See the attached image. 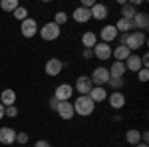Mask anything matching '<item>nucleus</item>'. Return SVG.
Masks as SVG:
<instances>
[{"label": "nucleus", "instance_id": "f257e3e1", "mask_svg": "<svg viewBox=\"0 0 149 147\" xmlns=\"http://www.w3.org/2000/svg\"><path fill=\"white\" fill-rule=\"evenodd\" d=\"M72 105H74V113H78L81 117H88L95 111V103L90 100V95H78Z\"/></svg>", "mask_w": 149, "mask_h": 147}, {"label": "nucleus", "instance_id": "f03ea898", "mask_svg": "<svg viewBox=\"0 0 149 147\" xmlns=\"http://www.w3.org/2000/svg\"><path fill=\"white\" fill-rule=\"evenodd\" d=\"M147 44V36H145V32H129V34L125 36V42H123V46H127V50L131 52V54H137L139 48H143V46Z\"/></svg>", "mask_w": 149, "mask_h": 147}, {"label": "nucleus", "instance_id": "7ed1b4c3", "mask_svg": "<svg viewBox=\"0 0 149 147\" xmlns=\"http://www.w3.org/2000/svg\"><path fill=\"white\" fill-rule=\"evenodd\" d=\"M38 34L42 36V40H46V42H54V40L60 38L62 30H60V26H58V24L46 22L44 26H42V30H38Z\"/></svg>", "mask_w": 149, "mask_h": 147}, {"label": "nucleus", "instance_id": "20e7f679", "mask_svg": "<svg viewBox=\"0 0 149 147\" xmlns=\"http://www.w3.org/2000/svg\"><path fill=\"white\" fill-rule=\"evenodd\" d=\"M92 84L93 86H97V88H105L107 86V82H109V70L105 68V66H97V68L92 72Z\"/></svg>", "mask_w": 149, "mask_h": 147}, {"label": "nucleus", "instance_id": "39448f33", "mask_svg": "<svg viewBox=\"0 0 149 147\" xmlns=\"http://www.w3.org/2000/svg\"><path fill=\"white\" fill-rule=\"evenodd\" d=\"M38 22H36L34 18H26L24 22H20V32H22L24 38H34L38 34Z\"/></svg>", "mask_w": 149, "mask_h": 147}, {"label": "nucleus", "instance_id": "423d86ee", "mask_svg": "<svg viewBox=\"0 0 149 147\" xmlns=\"http://www.w3.org/2000/svg\"><path fill=\"white\" fill-rule=\"evenodd\" d=\"M111 46L109 44H105V42H97V44L92 48V52H93V56L97 58V60H102V62H105V60H109L111 58Z\"/></svg>", "mask_w": 149, "mask_h": 147}, {"label": "nucleus", "instance_id": "0eeeda50", "mask_svg": "<svg viewBox=\"0 0 149 147\" xmlns=\"http://www.w3.org/2000/svg\"><path fill=\"white\" fill-rule=\"evenodd\" d=\"M62 70H64V62L60 60V58H50L46 62V66H44V72H46L48 76H60L62 74Z\"/></svg>", "mask_w": 149, "mask_h": 147}, {"label": "nucleus", "instance_id": "6e6552de", "mask_svg": "<svg viewBox=\"0 0 149 147\" xmlns=\"http://www.w3.org/2000/svg\"><path fill=\"white\" fill-rule=\"evenodd\" d=\"M72 95H74V88L70 84H60L54 90V98H56L58 102H70Z\"/></svg>", "mask_w": 149, "mask_h": 147}, {"label": "nucleus", "instance_id": "1a4fd4ad", "mask_svg": "<svg viewBox=\"0 0 149 147\" xmlns=\"http://www.w3.org/2000/svg\"><path fill=\"white\" fill-rule=\"evenodd\" d=\"M133 30H137V32H145L149 28V14L147 12H137L135 16H133Z\"/></svg>", "mask_w": 149, "mask_h": 147}, {"label": "nucleus", "instance_id": "9d476101", "mask_svg": "<svg viewBox=\"0 0 149 147\" xmlns=\"http://www.w3.org/2000/svg\"><path fill=\"white\" fill-rule=\"evenodd\" d=\"M92 88H93V84H92V79H90V76H80V78L76 79V91L80 95H88L92 91Z\"/></svg>", "mask_w": 149, "mask_h": 147}, {"label": "nucleus", "instance_id": "9b49d317", "mask_svg": "<svg viewBox=\"0 0 149 147\" xmlns=\"http://www.w3.org/2000/svg\"><path fill=\"white\" fill-rule=\"evenodd\" d=\"M117 30H115L113 24H107V26H103L102 30H100V38H102V42H105V44H109V42H113V40H117Z\"/></svg>", "mask_w": 149, "mask_h": 147}, {"label": "nucleus", "instance_id": "f8f14e48", "mask_svg": "<svg viewBox=\"0 0 149 147\" xmlns=\"http://www.w3.org/2000/svg\"><path fill=\"white\" fill-rule=\"evenodd\" d=\"M16 133L12 127H0V143L2 145H14L16 143Z\"/></svg>", "mask_w": 149, "mask_h": 147}, {"label": "nucleus", "instance_id": "ddd939ff", "mask_svg": "<svg viewBox=\"0 0 149 147\" xmlns=\"http://www.w3.org/2000/svg\"><path fill=\"white\" fill-rule=\"evenodd\" d=\"M58 115L62 117V119H72L74 117V105H72V102H58V107H56Z\"/></svg>", "mask_w": 149, "mask_h": 147}, {"label": "nucleus", "instance_id": "4468645a", "mask_svg": "<svg viewBox=\"0 0 149 147\" xmlns=\"http://www.w3.org/2000/svg\"><path fill=\"white\" fill-rule=\"evenodd\" d=\"M107 14H109L107 6H105V4H100V2H95L92 8H90V16H92L93 20H105Z\"/></svg>", "mask_w": 149, "mask_h": 147}, {"label": "nucleus", "instance_id": "2eb2a0df", "mask_svg": "<svg viewBox=\"0 0 149 147\" xmlns=\"http://www.w3.org/2000/svg\"><path fill=\"white\" fill-rule=\"evenodd\" d=\"M107 102L113 109H121L125 105V95L121 91H113V93H107Z\"/></svg>", "mask_w": 149, "mask_h": 147}, {"label": "nucleus", "instance_id": "dca6fc26", "mask_svg": "<svg viewBox=\"0 0 149 147\" xmlns=\"http://www.w3.org/2000/svg\"><path fill=\"white\" fill-rule=\"evenodd\" d=\"M123 64H125V70H129V72H135V74H137L139 70L143 68V66H141V58H139V54H131V56L127 58Z\"/></svg>", "mask_w": 149, "mask_h": 147}, {"label": "nucleus", "instance_id": "f3484780", "mask_svg": "<svg viewBox=\"0 0 149 147\" xmlns=\"http://www.w3.org/2000/svg\"><path fill=\"white\" fill-rule=\"evenodd\" d=\"M0 103L4 105V107H10V105H14L16 103V91L14 90H2V93H0Z\"/></svg>", "mask_w": 149, "mask_h": 147}, {"label": "nucleus", "instance_id": "a211bd4d", "mask_svg": "<svg viewBox=\"0 0 149 147\" xmlns=\"http://www.w3.org/2000/svg\"><path fill=\"white\" fill-rule=\"evenodd\" d=\"M111 56L115 58V62H125L127 58L131 56V52L127 50V46L119 44V46H117V48H113V50H111Z\"/></svg>", "mask_w": 149, "mask_h": 147}, {"label": "nucleus", "instance_id": "6ab92c4d", "mask_svg": "<svg viewBox=\"0 0 149 147\" xmlns=\"http://www.w3.org/2000/svg\"><path fill=\"white\" fill-rule=\"evenodd\" d=\"M88 95H90V100H92L93 103H100V102H105L107 91H105V88H97V86H93L92 91H90Z\"/></svg>", "mask_w": 149, "mask_h": 147}, {"label": "nucleus", "instance_id": "aec40b11", "mask_svg": "<svg viewBox=\"0 0 149 147\" xmlns=\"http://www.w3.org/2000/svg\"><path fill=\"white\" fill-rule=\"evenodd\" d=\"M107 70H109V78H123V76H125V72H127L123 62H113Z\"/></svg>", "mask_w": 149, "mask_h": 147}, {"label": "nucleus", "instance_id": "412c9836", "mask_svg": "<svg viewBox=\"0 0 149 147\" xmlns=\"http://www.w3.org/2000/svg\"><path fill=\"white\" fill-rule=\"evenodd\" d=\"M72 16H74V20L78 24H86V22H90V18H92V16H90V10H88V8H81V6H78Z\"/></svg>", "mask_w": 149, "mask_h": 147}, {"label": "nucleus", "instance_id": "4be33fe9", "mask_svg": "<svg viewBox=\"0 0 149 147\" xmlns=\"http://www.w3.org/2000/svg\"><path fill=\"white\" fill-rule=\"evenodd\" d=\"M113 26H115V30H117V34H119V32H121V34H129V32L133 30V22H131V20H125V18H119Z\"/></svg>", "mask_w": 149, "mask_h": 147}, {"label": "nucleus", "instance_id": "5701e85b", "mask_svg": "<svg viewBox=\"0 0 149 147\" xmlns=\"http://www.w3.org/2000/svg\"><path fill=\"white\" fill-rule=\"evenodd\" d=\"M95 44H97L95 32H84V34H81V46H84V48H90V50H92Z\"/></svg>", "mask_w": 149, "mask_h": 147}, {"label": "nucleus", "instance_id": "b1692460", "mask_svg": "<svg viewBox=\"0 0 149 147\" xmlns=\"http://www.w3.org/2000/svg\"><path fill=\"white\" fill-rule=\"evenodd\" d=\"M135 14H137V8H135L133 4H129V2L121 4V18H125V20H133Z\"/></svg>", "mask_w": 149, "mask_h": 147}, {"label": "nucleus", "instance_id": "393cba45", "mask_svg": "<svg viewBox=\"0 0 149 147\" xmlns=\"http://www.w3.org/2000/svg\"><path fill=\"white\" fill-rule=\"evenodd\" d=\"M125 141L129 143V145H137V143H141V133H139L137 129H127L125 133Z\"/></svg>", "mask_w": 149, "mask_h": 147}, {"label": "nucleus", "instance_id": "a878e982", "mask_svg": "<svg viewBox=\"0 0 149 147\" xmlns=\"http://www.w3.org/2000/svg\"><path fill=\"white\" fill-rule=\"evenodd\" d=\"M18 6H20L18 0H2V2H0V8L4 12H14Z\"/></svg>", "mask_w": 149, "mask_h": 147}, {"label": "nucleus", "instance_id": "bb28decb", "mask_svg": "<svg viewBox=\"0 0 149 147\" xmlns=\"http://www.w3.org/2000/svg\"><path fill=\"white\" fill-rule=\"evenodd\" d=\"M68 14H66V12L64 10H60V12H56V14H54V20H52V22L54 24H58V26H62V24H66L68 22Z\"/></svg>", "mask_w": 149, "mask_h": 147}, {"label": "nucleus", "instance_id": "cd10ccee", "mask_svg": "<svg viewBox=\"0 0 149 147\" xmlns=\"http://www.w3.org/2000/svg\"><path fill=\"white\" fill-rule=\"evenodd\" d=\"M12 14H14V18H16V20H20V22H24V20L28 18V10H26L24 6H18Z\"/></svg>", "mask_w": 149, "mask_h": 147}, {"label": "nucleus", "instance_id": "c85d7f7f", "mask_svg": "<svg viewBox=\"0 0 149 147\" xmlns=\"http://www.w3.org/2000/svg\"><path fill=\"white\" fill-rule=\"evenodd\" d=\"M107 86L113 88V91H119V88H123V78H109Z\"/></svg>", "mask_w": 149, "mask_h": 147}, {"label": "nucleus", "instance_id": "c756f323", "mask_svg": "<svg viewBox=\"0 0 149 147\" xmlns=\"http://www.w3.org/2000/svg\"><path fill=\"white\" fill-rule=\"evenodd\" d=\"M4 117H18V107L16 105H10V107H4Z\"/></svg>", "mask_w": 149, "mask_h": 147}, {"label": "nucleus", "instance_id": "7c9ffc66", "mask_svg": "<svg viewBox=\"0 0 149 147\" xmlns=\"http://www.w3.org/2000/svg\"><path fill=\"white\" fill-rule=\"evenodd\" d=\"M28 139H30V137H28V133H26V131L16 133V143H18V145H26V143H28Z\"/></svg>", "mask_w": 149, "mask_h": 147}, {"label": "nucleus", "instance_id": "2f4dec72", "mask_svg": "<svg viewBox=\"0 0 149 147\" xmlns=\"http://www.w3.org/2000/svg\"><path fill=\"white\" fill-rule=\"evenodd\" d=\"M137 78H139V82H141V84H145V82L149 79V70L147 68H141L137 72Z\"/></svg>", "mask_w": 149, "mask_h": 147}, {"label": "nucleus", "instance_id": "473e14b6", "mask_svg": "<svg viewBox=\"0 0 149 147\" xmlns=\"http://www.w3.org/2000/svg\"><path fill=\"white\" fill-rule=\"evenodd\" d=\"M81 56L86 58V60H92V58H93V52L90 50V48H84V52H81Z\"/></svg>", "mask_w": 149, "mask_h": 147}, {"label": "nucleus", "instance_id": "72a5a7b5", "mask_svg": "<svg viewBox=\"0 0 149 147\" xmlns=\"http://www.w3.org/2000/svg\"><path fill=\"white\" fill-rule=\"evenodd\" d=\"M93 4H95V0H81V8H88L90 10Z\"/></svg>", "mask_w": 149, "mask_h": 147}, {"label": "nucleus", "instance_id": "f704fd0d", "mask_svg": "<svg viewBox=\"0 0 149 147\" xmlns=\"http://www.w3.org/2000/svg\"><path fill=\"white\" fill-rule=\"evenodd\" d=\"M34 147H52V143H48V141H44V139H40V141H36Z\"/></svg>", "mask_w": 149, "mask_h": 147}, {"label": "nucleus", "instance_id": "c9c22d12", "mask_svg": "<svg viewBox=\"0 0 149 147\" xmlns=\"http://www.w3.org/2000/svg\"><path fill=\"white\" fill-rule=\"evenodd\" d=\"M48 103H50V107L56 111V107H58V100H56V98H50V102H48Z\"/></svg>", "mask_w": 149, "mask_h": 147}, {"label": "nucleus", "instance_id": "e433bc0d", "mask_svg": "<svg viewBox=\"0 0 149 147\" xmlns=\"http://www.w3.org/2000/svg\"><path fill=\"white\" fill-rule=\"evenodd\" d=\"M141 141H143V143H147V141H149V133H147V131L141 133Z\"/></svg>", "mask_w": 149, "mask_h": 147}, {"label": "nucleus", "instance_id": "4c0bfd02", "mask_svg": "<svg viewBox=\"0 0 149 147\" xmlns=\"http://www.w3.org/2000/svg\"><path fill=\"white\" fill-rule=\"evenodd\" d=\"M2 117H4V105L0 103V119H2Z\"/></svg>", "mask_w": 149, "mask_h": 147}, {"label": "nucleus", "instance_id": "58836bf2", "mask_svg": "<svg viewBox=\"0 0 149 147\" xmlns=\"http://www.w3.org/2000/svg\"><path fill=\"white\" fill-rule=\"evenodd\" d=\"M135 147H149V145H147V143H137Z\"/></svg>", "mask_w": 149, "mask_h": 147}]
</instances>
